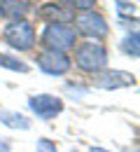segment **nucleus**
Returning a JSON list of instances; mask_svg holds the SVG:
<instances>
[{"mask_svg": "<svg viewBox=\"0 0 140 152\" xmlns=\"http://www.w3.org/2000/svg\"><path fill=\"white\" fill-rule=\"evenodd\" d=\"M70 63L86 75H96L107 66V47L103 42H94V40L77 42Z\"/></svg>", "mask_w": 140, "mask_h": 152, "instance_id": "obj_1", "label": "nucleus"}, {"mask_svg": "<svg viewBox=\"0 0 140 152\" xmlns=\"http://www.w3.org/2000/svg\"><path fill=\"white\" fill-rule=\"evenodd\" d=\"M77 45V33L70 23H47L40 35V47L49 52H68L75 49Z\"/></svg>", "mask_w": 140, "mask_h": 152, "instance_id": "obj_2", "label": "nucleus"}, {"mask_svg": "<svg viewBox=\"0 0 140 152\" xmlns=\"http://www.w3.org/2000/svg\"><path fill=\"white\" fill-rule=\"evenodd\" d=\"M2 40H5L12 49L30 52V49L38 45V33H35V26H33L30 21L19 19V21L5 23V28H2Z\"/></svg>", "mask_w": 140, "mask_h": 152, "instance_id": "obj_3", "label": "nucleus"}, {"mask_svg": "<svg viewBox=\"0 0 140 152\" xmlns=\"http://www.w3.org/2000/svg\"><path fill=\"white\" fill-rule=\"evenodd\" d=\"M73 28L75 33L84 35L86 40H94V42H100V38L107 35V21L100 14L98 10H84V12H75L73 17Z\"/></svg>", "mask_w": 140, "mask_h": 152, "instance_id": "obj_4", "label": "nucleus"}, {"mask_svg": "<svg viewBox=\"0 0 140 152\" xmlns=\"http://www.w3.org/2000/svg\"><path fill=\"white\" fill-rule=\"evenodd\" d=\"M38 17L44 23H70L75 17L73 2H44L38 7Z\"/></svg>", "mask_w": 140, "mask_h": 152, "instance_id": "obj_5", "label": "nucleus"}, {"mask_svg": "<svg viewBox=\"0 0 140 152\" xmlns=\"http://www.w3.org/2000/svg\"><path fill=\"white\" fill-rule=\"evenodd\" d=\"M38 66H40L44 73H49V75H65L73 68L68 54H63V52H49V49H40Z\"/></svg>", "mask_w": 140, "mask_h": 152, "instance_id": "obj_6", "label": "nucleus"}, {"mask_svg": "<svg viewBox=\"0 0 140 152\" xmlns=\"http://www.w3.org/2000/svg\"><path fill=\"white\" fill-rule=\"evenodd\" d=\"M28 103H30V110L38 115L40 119H54L63 110V101H61L59 96H49V94L33 96Z\"/></svg>", "mask_w": 140, "mask_h": 152, "instance_id": "obj_7", "label": "nucleus"}, {"mask_svg": "<svg viewBox=\"0 0 140 152\" xmlns=\"http://www.w3.org/2000/svg\"><path fill=\"white\" fill-rule=\"evenodd\" d=\"M30 12V2H17V0H2L0 2V14L5 19H12V21H19L23 19L26 14Z\"/></svg>", "mask_w": 140, "mask_h": 152, "instance_id": "obj_8", "label": "nucleus"}, {"mask_svg": "<svg viewBox=\"0 0 140 152\" xmlns=\"http://www.w3.org/2000/svg\"><path fill=\"white\" fill-rule=\"evenodd\" d=\"M133 82H136V77H133V75L115 70V73H107V75L100 77L98 87H105V89H110V87H128V84H133Z\"/></svg>", "mask_w": 140, "mask_h": 152, "instance_id": "obj_9", "label": "nucleus"}, {"mask_svg": "<svg viewBox=\"0 0 140 152\" xmlns=\"http://www.w3.org/2000/svg\"><path fill=\"white\" fill-rule=\"evenodd\" d=\"M0 66L9 68V70H17V73H28V66L23 61H19V58L9 56V54H0Z\"/></svg>", "mask_w": 140, "mask_h": 152, "instance_id": "obj_10", "label": "nucleus"}, {"mask_svg": "<svg viewBox=\"0 0 140 152\" xmlns=\"http://www.w3.org/2000/svg\"><path fill=\"white\" fill-rule=\"evenodd\" d=\"M38 152H56V145L52 140H40L38 143Z\"/></svg>", "mask_w": 140, "mask_h": 152, "instance_id": "obj_11", "label": "nucleus"}, {"mask_svg": "<svg viewBox=\"0 0 140 152\" xmlns=\"http://www.w3.org/2000/svg\"><path fill=\"white\" fill-rule=\"evenodd\" d=\"M91 152H107V150H100V148H96V150H91Z\"/></svg>", "mask_w": 140, "mask_h": 152, "instance_id": "obj_12", "label": "nucleus"}]
</instances>
